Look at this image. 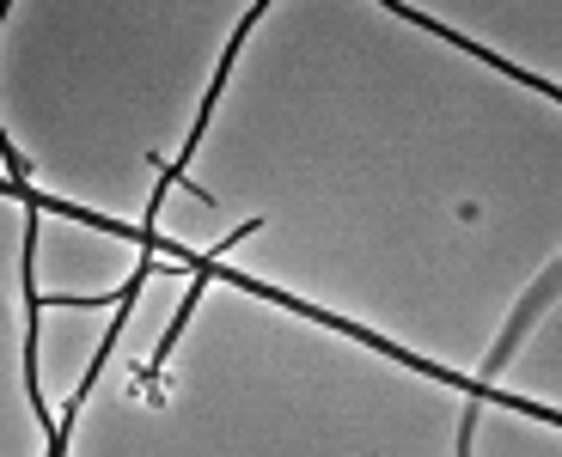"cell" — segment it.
Listing matches in <instances>:
<instances>
[{
  "label": "cell",
  "mask_w": 562,
  "mask_h": 457,
  "mask_svg": "<svg viewBox=\"0 0 562 457\" xmlns=\"http://www.w3.org/2000/svg\"><path fill=\"white\" fill-rule=\"evenodd\" d=\"M550 299H557V269H544V281H538V287H532V293H526V299H520V311H514V323H507V330H502V342H495V354H490V378H495V373H502V366H507V354L520 347V335L532 330V318H538V311H544Z\"/></svg>",
  "instance_id": "1"
},
{
  "label": "cell",
  "mask_w": 562,
  "mask_h": 457,
  "mask_svg": "<svg viewBox=\"0 0 562 457\" xmlns=\"http://www.w3.org/2000/svg\"><path fill=\"white\" fill-rule=\"evenodd\" d=\"M471 439H477V409H464V427H459V457H471Z\"/></svg>",
  "instance_id": "2"
}]
</instances>
